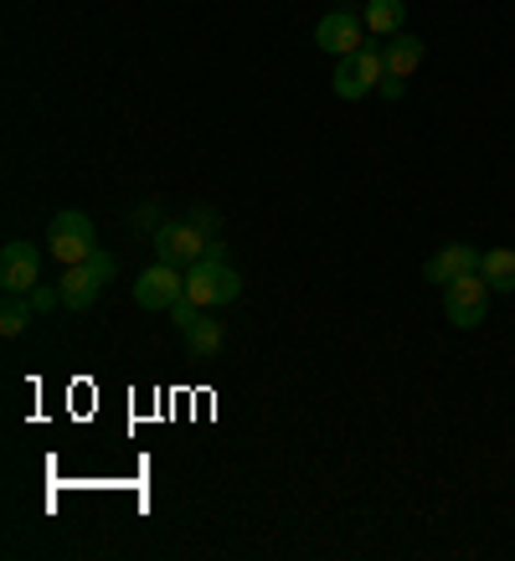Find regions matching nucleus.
<instances>
[{
	"instance_id": "19",
	"label": "nucleus",
	"mask_w": 515,
	"mask_h": 561,
	"mask_svg": "<svg viewBox=\"0 0 515 561\" xmlns=\"http://www.w3.org/2000/svg\"><path fill=\"white\" fill-rule=\"evenodd\" d=\"M26 299H32V309H36V314H47V309H57V305H62V289H42V284H36V289L26 294Z\"/></svg>"
},
{
	"instance_id": "1",
	"label": "nucleus",
	"mask_w": 515,
	"mask_h": 561,
	"mask_svg": "<svg viewBox=\"0 0 515 561\" xmlns=\"http://www.w3.org/2000/svg\"><path fill=\"white\" fill-rule=\"evenodd\" d=\"M186 299H191V305H202V309H211V305H232V299H242V278H238L232 268H227L222 238L206 248L202 263H191V273H186Z\"/></svg>"
},
{
	"instance_id": "13",
	"label": "nucleus",
	"mask_w": 515,
	"mask_h": 561,
	"mask_svg": "<svg viewBox=\"0 0 515 561\" xmlns=\"http://www.w3.org/2000/svg\"><path fill=\"white\" fill-rule=\"evenodd\" d=\"M366 32L371 36H397L408 21V0H366Z\"/></svg>"
},
{
	"instance_id": "2",
	"label": "nucleus",
	"mask_w": 515,
	"mask_h": 561,
	"mask_svg": "<svg viewBox=\"0 0 515 561\" xmlns=\"http://www.w3.org/2000/svg\"><path fill=\"white\" fill-rule=\"evenodd\" d=\"M381 78H387V62H381V51H377V47H360V51H351V57H335L330 88H335V99L360 103L366 93H377Z\"/></svg>"
},
{
	"instance_id": "9",
	"label": "nucleus",
	"mask_w": 515,
	"mask_h": 561,
	"mask_svg": "<svg viewBox=\"0 0 515 561\" xmlns=\"http://www.w3.org/2000/svg\"><path fill=\"white\" fill-rule=\"evenodd\" d=\"M206 248H211V242L191 227V217L186 221H165V227L154 232V253L165 257V263H175V268H181V263H186V268L191 263H202Z\"/></svg>"
},
{
	"instance_id": "6",
	"label": "nucleus",
	"mask_w": 515,
	"mask_h": 561,
	"mask_svg": "<svg viewBox=\"0 0 515 561\" xmlns=\"http://www.w3.org/2000/svg\"><path fill=\"white\" fill-rule=\"evenodd\" d=\"M181 299H186V278H181L175 263H165V257L135 278V305L139 309H165V314H171Z\"/></svg>"
},
{
	"instance_id": "11",
	"label": "nucleus",
	"mask_w": 515,
	"mask_h": 561,
	"mask_svg": "<svg viewBox=\"0 0 515 561\" xmlns=\"http://www.w3.org/2000/svg\"><path fill=\"white\" fill-rule=\"evenodd\" d=\"M423 57H428V42L412 32H397L392 42H387V51H381V62H387V78H402L408 83L412 72L423 68Z\"/></svg>"
},
{
	"instance_id": "7",
	"label": "nucleus",
	"mask_w": 515,
	"mask_h": 561,
	"mask_svg": "<svg viewBox=\"0 0 515 561\" xmlns=\"http://www.w3.org/2000/svg\"><path fill=\"white\" fill-rule=\"evenodd\" d=\"M360 26H366V21H360L351 5H335V11H325L320 26H314V47L330 51V57H351V51H360Z\"/></svg>"
},
{
	"instance_id": "17",
	"label": "nucleus",
	"mask_w": 515,
	"mask_h": 561,
	"mask_svg": "<svg viewBox=\"0 0 515 561\" xmlns=\"http://www.w3.org/2000/svg\"><path fill=\"white\" fill-rule=\"evenodd\" d=\"M88 268L99 273V284H108V278L119 273V257H114V253H103V248H93V253H88Z\"/></svg>"
},
{
	"instance_id": "14",
	"label": "nucleus",
	"mask_w": 515,
	"mask_h": 561,
	"mask_svg": "<svg viewBox=\"0 0 515 561\" xmlns=\"http://www.w3.org/2000/svg\"><path fill=\"white\" fill-rule=\"evenodd\" d=\"M480 273L490 278V289L495 294H515V253L511 248H490L480 263Z\"/></svg>"
},
{
	"instance_id": "12",
	"label": "nucleus",
	"mask_w": 515,
	"mask_h": 561,
	"mask_svg": "<svg viewBox=\"0 0 515 561\" xmlns=\"http://www.w3.org/2000/svg\"><path fill=\"white\" fill-rule=\"evenodd\" d=\"M57 289H62V305L68 309H88L103 294V284H99V273L88 268V263H68V273L57 278Z\"/></svg>"
},
{
	"instance_id": "15",
	"label": "nucleus",
	"mask_w": 515,
	"mask_h": 561,
	"mask_svg": "<svg viewBox=\"0 0 515 561\" xmlns=\"http://www.w3.org/2000/svg\"><path fill=\"white\" fill-rule=\"evenodd\" d=\"M32 314H36V309L26 305V294H5V309H0V335H5V341H16Z\"/></svg>"
},
{
	"instance_id": "10",
	"label": "nucleus",
	"mask_w": 515,
	"mask_h": 561,
	"mask_svg": "<svg viewBox=\"0 0 515 561\" xmlns=\"http://www.w3.org/2000/svg\"><path fill=\"white\" fill-rule=\"evenodd\" d=\"M480 263H484V253L480 248H469V242H448V248H438V253L423 263V278L428 284H454V278H464V273H480Z\"/></svg>"
},
{
	"instance_id": "3",
	"label": "nucleus",
	"mask_w": 515,
	"mask_h": 561,
	"mask_svg": "<svg viewBox=\"0 0 515 561\" xmlns=\"http://www.w3.org/2000/svg\"><path fill=\"white\" fill-rule=\"evenodd\" d=\"M490 278L484 273H464V278H454V284H444V314L454 330H474V324H484V314H490Z\"/></svg>"
},
{
	"instance_id": "5",
	"label": "nucleus",
	"mask_w": 515,
	"mask_h": 561,
	"mask_svg": "<svg viewBox=\"0 0 515 561\" xmlns=\"http://www.w3.org/2000/svg\"><path fill=\"white\" fill-rule=\"evenodd\" d=\"M99 248V232H93V217L83 211H57L47 227V253L62 257V263H88V253Z\"/></svg>"
},
{
	"instance_id": "18",
	"label": "nucleus",
	"mask_w": 515,
	"mask_h": 561,
	"mask_svg": "<svg viewBox=\"0 0 515 561\" xmlns=\"http://www.w3.org/2000/svg\"><path fill=\"white\" fill-rule=\"evenodd\" d=\"M135 227H139V232H160V227H165V217H160V206H154V202L139 206V211H135Z\"/></svg>"
},
{
	"instance_id": "8",
	"label": "nucleus",
	"mask_w": 515,
	"mask_h": 561,
	"mask_svg": "<svg viewBox=\"0 0 515 561\" xmlns=\"http://www.w3.org/2000/svg\"><path fill=\"white\" fill-rule=\"evenodd\" d=\"M36 278H42V253H36L32 242L11 238L5 242V253H0V289L5 294H32Z\"/></svg>"
},
{
	"instance_id": "4",
	"label": "nucleus",
	"mask_w": 515,
	"mask_h": 561,
	"mask_svg": "<svg viewBox=\"0 0 515 561\" xmlns=\"http://www.w3.org/2000/svg\"><path fill=\"white\" fill-rule=\"evenodd\" d=\"M171 320H175V330L186 335L191 360H211L227 345V324L211 320V314H206L202 305H191V299H181V305L171 309Z\"/></svg>"
},
{
	"instance_id": "16",
	"label": "nucleus",
	"mask_w": 515,
	"mask_h": 561,
	"mask_svg": "<svg viewBox=\"0 0 515 561\" xmlns=\"http://www.w3.org/2000/svg\"><path fill=\"white\" fill-rule=\"evenodd\" d=\"M191 227H196L206 242H217V232H222V217H217L211 206H196V211H191Z\"/></svg>"
},
{
	"instance_id": "20",
	"label": "nucleus",
	"mask_w": 515,
	"mask_h": 561,
	"mask_svg": "<svg viewBox=\"0 0 515 561\" xmlns=\"http://www.w3.org/2000/svg\"><path fill=\"white\" fill-rule=\"evenodd\" d=\"M402 88H408V83H402V78H381V88H377V93H381V99H402Z\"/></svg>"
}]
</instances>
